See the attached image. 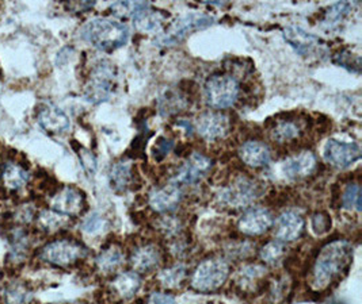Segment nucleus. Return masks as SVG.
<instances>
[{"instance_id":"nucleus-31","label":"nucleus","mask_w":362,"mask_h":304,"mask_svg":"<svg viewBox=\"0 0 362 304\" xmlns=\"http://www.w3.org/2000/svg\"><path fill=\"white\" fill-rule=\"evenodd\" d=\"M351 11V4L349 3H338L329 7V11L326 13V16L323 19V25L329 29L337 28L349 13Z\"/></svg>"},{"instance_id":"nucleus-32","label":"nucleus","mask_w":362,"mask_h":304,"mask_svg":"<svg viewBox=\"0 0 362 304\" xmlns=\"http://www.w3.org/2000/svg\"><path fill=\"white\" fill-rule=\"evenodd\" d=\"M264 272H266V269L264 267H259V265L245 267L238 274V283L242 287H247L248 284H252L257 280H259L264 276Z\"/></svg>"},{"instance_id":"nucleus-25","label":"nucleus","mask_w":362,"mask_h":304,"mask_svg":"<svg viewBox=\"0 0 362 304\" xmlns=\"http://www.w3.org/2000/svg\"><path fill=\"white\" fill-rule=\"evenodd\" d=\"M33 292L25 283L13 281L3 291V300L6 304H29Z\"/></svg>"},{"instance_id":"nucleus-24","label":"nucleus","mask_w":362,"mask_h":304,"mask_svg":"<svg viewBox=\"0 0 362 304\" xmlns=\"http://www.w3.org/2000/svg\"><path fill=\"white\" fill-rule=\"evenodd\" d=\"M124 260L125 256L121 249L117 246H110L99 253L95 262L100 272L110 273L119 268L124 264Z\"/></svg>"},{"instance_id":"nucleus-41","label":"nucleus","mask_w":362,"mask_h":304,"mask_svg":"<svg viewBox=\"0 0 362 304\" xmlns=\"http://www.w3.org/2000/svg\"><path fill=\"white\" fill-rule=\"evenodd\" d=\"M0 175H1V168H0Z\"/></svg>"},{"instance_id":"nucleus-35","label":"nucleus","mask_w":362,"mask_h":304,"mask_svg":"<svg viewBox=\"0 0 362 304\" xmlns=\"http://www.w3.org/2000/svg\"><path fill=\"white\" fill-rule=\"evenodd\" d=\"M105 219L102 218V215H99L98 212H91L84 221H83L82 229L84 233L90 234V236H94V234H98L103 227H105Z\"/></svg>"},{"instance_id":"nucleus-20","label":"nucleus","mask_w":362,"mask_h":304,"mask_svg":"<svg viewBox=\"0 0 362 304\" xmlns=\"http://www.w3.org/2000/svg\"><path fill=\"white\" fill-rule=\"evenodd\" d=\"M239 156L242 161L252 168H261L269 164L270 150L259 141H247L240 146Z\"/></svg>"},{"instance_id":"nucleus-27","label":"nucleus","mask_w":362,"mask_h":304,"mask_svg":"<svg viewBox=\"0 0 362 304\" xmlns=\"http://www.w3.org/2000/svg\"><path fill=\"white\" fill-rule=\"evenodd\" d=\"M131 181V164L127 161L117 162L110 171V183L117 191H124Z\"/></svg>"},{"instance_id":"nucleus-22","label":"nucleus","mask_w":362,"mask_h":304,"mask_svg":"<svg viewBox=\"0 0 362 304\" xmlns=\"http://www.w3.org/2000/svg\"><path fill=\"white\" fill-rule=\"evenodd\" d=\"M1 184L10 191H19L29 181V172L17 162H7L1 168Z\"/></svg>"},{"instance_id":"nucleus-9","label":"nucleus","mask_w":362,"mask_h":304,"mask_svg":"<svg viewBox=\"0 0 362 304\" xmlns=\"http://www.w3.org/2000/svg\"><path fill=\"white\" fill-rule=\"evenodd\" d=\"M211 168H212V161L209 160L206 156L193 153L178 169L177 175L173 178V183L178 186L196 184L209 174Z\"/></svg>"},{"instance_id":"nucleus-4","label":"nucleus","mask_w":362,"mask_h":304,"mask_svg":"<svg viewBox=\"0 0 362 304\" xmlns=\"http://www.w3.org/2000/svg\"><path fill=\"white\" fill-rule=\"evenodd\" d=\"M262 193V187L252 178L238 177L228 187L220 191V202L230 208H245L250 206Z\"/></svg>"},{"instance_id":"nucleus-19","label":"nucleus","mask_w":362,"mask_h":304,"mask_svg":"<svg viewBox=\"0 0 362 304\" xmlns=\"http://www.w3.org/2000/svg\"><path fill=\"white\" fill-rule=\"evenodd\" d=\"M38 123L45 131L52 134H60L66 131L71 122L66 112L54 106H48L44 110H41L38 115Z\"/></svg>"},{"instance_id":"nucleus-13","label":"nucleus","mask_w":362,"mask_h":304,"mask_svg":"<svg viewBox=\"0 0 362 304\" xmlns=\"http://www.w3.org/2000/svg\"><path fill=\"white\" fill-rule=\"evenodd\" d=\"M273 224V218L269 209L264 207H251L242 215L238 227L243 234L261 236L266 233Z\"/></svg>"},{"instance_id":"nucleus-39","label":"nucleus","mask_w":362,"mask_h":304,"mask_svg":"<svg viewBox=\"0 0 362 304\" xmlns=\"http://www.w3.org/2000/svg\"><path fill=\"white\" fill-rule=\"evenodd\" d=\"M148 304H175V299L163 292H153L149 296Z\"/></svg>"},{"instance_id":"nucleus-29","label":"nucleus","mask_w":362,"mask_h":304,"mask_svg":"<svg viewBox=\"0 0 362 304\" xmlns=\"http://www.w3.org/2000/svg\"><path fill=\"white\" fill-rule=\"evenodd\" d=\"M300 135V128L295 122L285 121L277 123L272 130V138L274 141H279L281 144L289 142Z\"/></svg>"},{"instance_id":"nucleus-38","label":"nucleus","mask_w":362,"mask_h":304,"mask_svg":"<svg viewBox=\"0 0 362 304\" xmlns=\"http://www.w3.org/2000/svg\"><path fill=\"white\" fill-rule=\"evenodd\" d=\"M173 149V142L165 140V138H160L158 141V144L155 146V157L156 160H162L165 154H168V152Z\"/></svg>"},{"instance_id":"nucleus-40","label":"nucleus","mask_w":362,"mask_h":304,"mask_svg":"<svg viewBox=\"0 0 362 304\" xmlns=\"http://www.w3.org/2000/svg\"><path fill=\"white\" fill-rule=\"evenodd\" d=\"M34 211H32V208L29 206H23L22 208H19L18 211L17 218L18 221L21 224H28V222H32L33 219Z\"/></svg>"},{"instance_id":"nucleus-23","label":"nucleus","mask_w":362,"mask_h":304,"mask_svg":"<svg viewBox=\"0 0 362 304\" xmlns=\"http://www.w3.org/2000/svg\"><path fill=\"white\" fill-rule=\"evenodd\" d=\"M141 284L140 276L136 272L118 274L113 281V288L122 299H129L139 291Z\"/></svg>"},{"instance_id":"nucleus-33","label":"nucleus","mask_w":362,"mask_h":304,"mask_svg":"<svg viewBox=\"0 0 362 304\" xmlns=\"http://www.w3.org/2000/svg\"><path fill=\"white\" fill-rule=\"evenodd\" d=\"M342 203H344V207L356 208L357 211H361V190L358 187V184H349L347 188L344 193L342 196Z\"/></svg>"},{"instance_id":"nucleus-18","label":"nucleus","mask_w":362,"mask_h":304,"mask_svg":"<svg viewBox=\"0 0 362 304\" xmlns=\"http://www.w3.org/2000/svg\"><path fill=\"white\" fill-rule=\"evenodd\" d=\"M132 19L137 29H140L141 32H156L163 26L165 16L160 11L152 8L149 3L141 1L136 13L133 14Z\"/></svg>"},{"instance_id":"nucleus-5","label":"nucleus","mask_w":362,"mask_h":304,"mask_svg":"<svg viewBox=\"0 0 362 304\" xmlns=\"http://www.w3.org/2000/svg\"><path fill=\"white\" fill-rule=\"evenodd\" d=\"M239 97V84L232 76L214 75L205 83V99L214 109H228Z\"/></svg>"},{"instance_id":"nucleus-12","label":"nucleus","mask_w":362,"mask_h":304,"mask_svg":"<svg viewBox=\"0 0 362 304\" xmlns=\"http://www.w3.org/2000/svg\"><path fill=\"white\" fill-rule=\"evenodd\" d=\"M50 207L62 215L75 217L79 215L84 208V196L78 188L64 187L54 193L50 200Z\"/></svg>"},{"instance_id":"nucleus-15","label":"nucleus","mask_w":362,"mask_h":304,"mask_svg":"<svg viewBox=\"0 0 362 304\" xmlns=\"http://www.w3.org/2000/svg\"><path fill=\"white\" fill-rule=\"evenodd\" d=\"M285 41L301 56H308L323 47V41L311 32H304L301 28L289 26L284 30Z\"/></svg>"},{"instance_id":"nucleus-2","label":"nucleus","mask_w":362,"mask_h":304,"mask_svg":"<svg viewBox=\"0 0 362 304\" xmlns=\"http://www.w3.org/2000/svg\"><path fill=\"white\" fill-rule=\"evenodd\" d=\"M82 38L102 51H113L129 39V28L110 18H94L82 28Z\"/></svg>"},{"instance_id":"nucleus-7","label":"nucleus","mask_w":362,"mask_h":304,"mask_svg":"<svg viewBox=\"0 0 362 304\" xmlns=\"http://www.w3.org/2000/svg\"><path fill=\"white\" fill-rule=\"evenodd\" d=\"M86 255V249L76 241L57 240L47 243L42 249L40 257L57 267H68L79 261Z\"/></svg>"},{"instance_id":"nucleus-21","label":"nucleus","mask_w":362,"mask_h":304,"mask_svg":"<svg viewBox=\"0 0 362 304\" xmlns=\"http://www.w3.org/2000/svg\"><path fill=\"white\" fill-rule=\"evenodd\" d=\"M160 258V252L155 245H144L133 252L131 264L137 272H148L159 265Z\"/></svg>"},{"instance_id":"nucleus-3","label":"nucleus","mask_w":362,"mask_h":304,"mask_svg":"<svg viewBox=\"0 0 362 304\" xmlns=\"http://www.w3.org/2000/svg\"><path fill=\"white\" fill-rule=\"evenodd\" d=\"M230 274V267L223 258L214 257L204 260L192 276V287L199 292H211L220 288Z\"/></svg>"},{"instance_id":"nucleus-37","label":"nucleus","mask_w":362,"mask_h":304,"mask_svg":"<svg viewBox=\"0 0 362 304\" xmlns=\"http://www.w3.org/2000/svg\"><path fill=\"white\" fill-rule=\"evenodd\" d=\"M331 227V221H329L327 214H316L313 218V229L316 234H325L329 231Z\"/></svg>"},{"instance_id":"nucleus-1","label":"nucleus","mask_w":362,"mask_h":304,"mask_svg":"<svg viewBox=\"0 0 362 304\" xmlns=\"http://www.w3.org/2000/svg\"><path fill=\"white\" fill-rule=\"evenodd\" d=\"M353 260V246L349 241H332L323 246L313 264L311 287L323 291L345 273Z\"/></svg>"},{"instance_id":"nucleus-17","label":"nucleus","mask_w":362,"mask_h":304,"mask_svg":"<svg viewBox=\"0 0 362 304\" xmlns=\"http://www.w3.org/2000/svg\"><path fill=\"white\" fill-rule=\"evenodd\" d=\"M316 166V159L311 152H301L282 162L281 169L286 178H303L311 175Z\"/></svg>"},{"instance_id":"nucleus-26","label":"nucleus","mask_w":362,"mask_h":304,"mask_svg":"<svg viewBox=\"0 0 362 304\" xmlns=\"http://www.w3.org/2000/svg\"><path fill=\"white\" fill-rule=\"evenodd\" d=\"M29 236L23 227H16L11 231V257L19 262L25 260L29 252Z\"/></svg>"},{"instance_id":"nucleus-28","label":"nucleus","mask_w":362,"mask_h":304,"mask_svg":"<svg viewBox=\"0 0 362 304\" xmlns=\"http://www.w3.org/2000/svg\"><path fill=\"white\" fill-rule=\"evenodd\" d=\"M68 217L53 209H44L37 217V224L45 231H57L66 224Z\"/></svg>"},{"instance_id":"nucleus-8","label":"nucleus","mask_w":362,"mask_h":304,"mask_svg":"<svg viewBox=\"0 0 362 304\" xmlns=\"http://www.w3.org/2000/svg\"><path fill=\"white\" fill-rule=\"evenodd\" d=\"M115 71L113 66L106 63L98 65L86 85V97L90 103H100L107 100L113 92Z\"/></svg>"},{"instance_id":"nucleus-6","label":"nucleus","mask_w":362,"mask_h":304,"mask_svg":"<svg viewBox=\"0 0 362 304\" xmlns=\"http://www.w3.org/2000/svg\"><path fill=\"white\" fill-rule=\"evenodd\" d=\"M214 23V16L206 14L190 13L181 16L174 22V25L160 37H158L156 42L162 47H171L182 41L189 32H197L212 26Z\"/></svg>"},{"instance_id":"nucleus-30","label":"nucleus","mask_w":362,"mask_h":304,"mask_svg":"<svg viewBox=\"0 0 362 304\" xmlns=\"http://www.w3.org/2000/svg\"><path fill=\"white\" fill-rule=\"evenodd\" d=\"M185 277H186V268L181 264H178V265H174L171 268H167L165 271H162L158 279L163 287L174 288L181 284Z\"/></svg>"},{"instance_id":"nucleus-16","label":"nucleus","mask_w":362,"mask_h":304,"mask_svg":"<svg viewBox=\"0 0 362 304\" xmlns=\"http://www.w3.org/2000/svg\"><path fill=\"white\" fill-rule=\"evenodd\" d=\"M304 230L303 217L293 209L284 211L276 221V237L284 242L296 241Z\"/></svg>"},{"instance_id":"nucleus-34","label":"nucleus","mask_w":362,"mask_h":304,"mask_svg":"<svg viewBox=\"0 0 362 304\" xmlns=\"http://www.w3.org/2000/svg\"><path fill=\"white\" fill-rule=\"evenodd\" d=\"M284 253H285V246L279 241H273L266 243L262 248L261 258L267 264H274L284 256Z\"/></svg>"},{"instance_id":"nucleus-11","label":"nucleus","mask_w":362,"mask_h":304,"mask_svg":"<svg viewBox=\"0 0 362 304\" xmlns=\"http://www.w3.org/2000/svg\"><path fill=\"white\" fill-rule=\"evenodd\" d=\"M194 128L202 138L214 141L223 138L228 133L230 119L221 112H204L198 116Z\"/></svg>"},{"instance_id":"nucleus-36","label":"nucleus","mask_w":362,"mask_h":304,"mask_svg":"<svg viewBox=\"0 0 362 304\" xmlns=\"http://www.w3.org/2000/svg\"><path fill=\"white\" fill-rule=\"evenodd\" d=\"M141 1H118L112 6V11L115 16H131L136 13Z\"/></svg>"},{"instance_id":"nucleus-10","label":"nucleus","mask_w":362,"mask_h":304,"mask_svg":"<svg viewBox=\"0 0 362 304\" xmlns=\"http://www.w3.org/2000/svg\"><path fill=\"white\" fill-rule=\"evenodd\" d=\"M361 157L357 144H347L338 140H329L325 146V160L337 168H347Z\"/></svg>"},{"instance_id":"nucleus-14","label":"nucleus","mask_w":362,"mask_h":304,"mask_svg":"<svg viewBox=\"0 0 362 304\" xmlns=\"http://www.w3.org/2000/svg\"><path fill=\"white\" fill-rule=\"evenodd\" d=\"M181 187L173 181L165 187L155 188L149 193V206L158 212H167L175 209L181 203Z\"/></svg>"}]
</instances>
